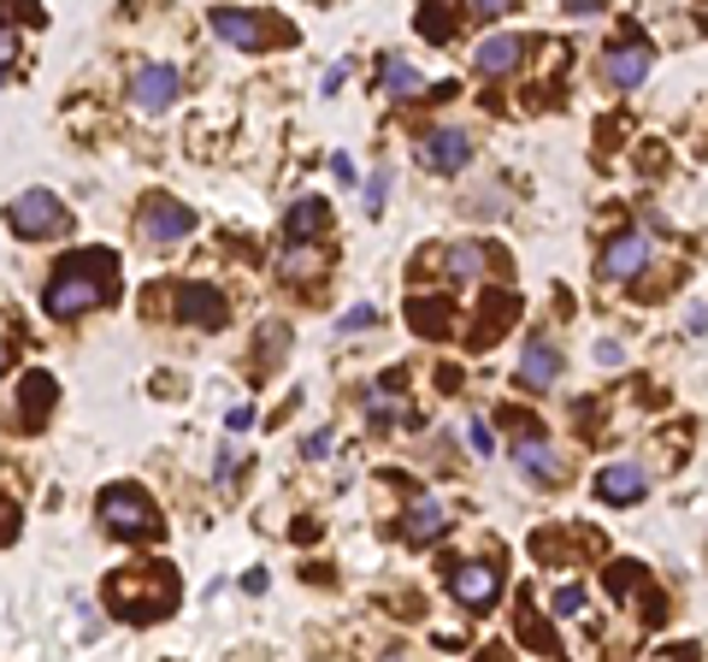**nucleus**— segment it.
<instances>
[{"label": "nucleus", "mask_w": 708, "mask_h": 662, "mask_svg": "<svg viewBox=\"0 0 708 662\" xmlns=\"http://www.w3.org/2000/svg\"><path fill=\"white\" fill-rule=\"evenodd\" d=\"M443 533H448V508L437 497H413L408 515H402V538H408V545H437Z\"/></svg>", "instance_id": "nucleus-17"}, {"label": "nucleus", "mask_w": 708, "mask_h": 662, "mask_svg": "<svg viewBox=\"0 0 708 662\" xmlns=\"http://www.w3.org/2000/svg\"><path fill=\"white\" fill-rule=\"evenodd\" d=\"M584 609V586H561L556 591V616H579Z\"/></svg>", "instance_id": "nucleus-32"}, {"label": "nucleus", "mask_w": 708, "mask_h": 662, "mask_svg": "<svg viewBox=\"0 0 708 662\" xmlns=\"http://www.w3.org/2000/svg\"><path fill=\"white\" fill-rule=\"evenodd\" d=\"M508 7H514V0H473V12H478V19H503Z\"/></svg>", "instance_id": "nucleus-37"}, {"label": "nucleus", "mask_w": 708, "mask_h": 662, "mask_svg": "<svg viewBox=\"0 0 708 662\" xmlns=\"http://www.w3.org/2000/svg\"><path fill=\"white\" fill-rule=\"evenodd\" d=\"M378 83H384V95L390 101H420L425 95V83H420V72L402 60V54H384L378 60Z\"/></svg>", "instance_id": "nucleus-23"}, {"label": "nucleus", "mask_w": 708, "mask_h": 662, "mask_svg": "<svg viewBox=\"0 0 708 662\" xmlns=\"http://www.w3.org/2000/svg\"><path fill=\"white\" fill-rule=\"evenodd\" d=\"M7 225L30 237V243H47V237H65L72 231V213H65V201L54 190H24L19 201L7 208Z\"/></svg>", "instance_id": "nucleus-4"}, {"label": "nucleus", "mask_w": 708, "mask_h": 662, "mask_svg": "<svg viewBox=\"0 0 708 662\" xmlns=\"http://www.w3.org/2000/svg\"><path fill=\"white\" fill-rule=\"evenodd\" d=\"M213 36H219V42H231V48H243V54H254V48L266 42V24L254 19V12L219 7V12H213Z\"/></svg>", "instance_id": "nucleus-19"}, {"label": "nucleus", "mask_w": 708, "mask_h": 662, "mask_svg": "<svg viewBox=\"0 0 708 662\" xmlns=\"http://www.w3.org/2000/svg\"><path fill=\"white\" fill-rule=\"evenodd\" d=\"M178 90H183V77H178V65H136V77H130V107L136 113H166V107H178Z\"/></svg>", "instance_id": "nucleus-8"}, {"label": "nucleus", "mask_w": 708, "mask_h": 662, "mask_svg": "<svg viewBox=\"0 0 708 662\" xmlns=\"http://www.w3.org/2000/svg\"><path fill=\"white\" fill-rule=\"evenodd\" d=\"M514 467H520L526 480H538V485H561V480H567L561 455L549 450L538 432H520V444H514Z\"/></svg>", "instance_id": "nucleus-15"}, {"label": "nucleus", "mask_w": 708, "mask_h": 662, "mask_svg": "<svg viewBox=\"0 0 708 662\" xmlns=\"http://www.w3.org/2000/svg\"><path fill=\"white\" fill-rule=\"evenodd\" d=\"M360 201H367V213H384V201H390V172H372V178H367V196H360Z\"/></svg>", "instance_id": "nucleus-29"}, {"label": "nucleus", "mask_w": 708, "mask_h": 662, "mask_svg": "<svg viewBox=\"0 0 708 662\" xmlns=\"http://www.w3.org/2000/svg\"><path fill=\"white\" fill-rule=\"evenodd\" d=\"M118 291V254L113 249H77L72 261H60L54 266V279H47V291H42V308L47 319H77V314H95V308H107Z\"/></svg>", "instance_id": "nucleus-1"}, {"label": "nucleus", "mask_w": 708, "mask_h": 662, "mask_svg": "<svg viewBox=\"0 0 708 662\" xmlns=\"http://www.w3.org/2000/svg\"><path fill=\"white\" fill-rule=\"evenodd\" d=\"M183 598V586H178V568H166V563H148V568H125V574H113L107 580V603H113V616H125L136 627H148V621H160L171 616Z\"/></svg>", "instance_id": "nucleus-2"}, {"label": "nucleus", "mask_w": 708, "mask_h": 662, "mask_svg": "<svg viewBox=\"0 0 708 662\" xmlns=\"http://www.w3.org/2000/svg\"><path fill=\"white\" fill-rule=\"evenodd\" d=\"M466 438H473V450H478V455H490V450H496V438H490L485 420H473V427H466Z\"/></svg>", "instance_id": "nucleus-34"}, {"label": "nucleus", "mask_w": 708, "mask_h": 662, "mask_svg": "<svg viewBox=\"0 0 708 662\" xmlns=\"http://www.w3.org/2000/svg\"><path fill=\"white\" fill-rule=\"evenodd\" d=\"M12 538H19V508L0 503V545H12Z\"/></svg>", "instance_id": "nucleus-33"}, {"label": "nucleus", "mask_w": 708, "mask_h": 662, "mask_svg": "<svg viewBox=\"0 0 708 662\" xmlns=\"http://www.w3.org/2000/svg\"><path fill=\"white\" fill-rule=\"evenodd\" d=\"M602 586H609V598H644V627H662L667 616V603H662V591L649 586V568H637V563H614L609 574H602Z\"/></svg>", "instance_id": "nucleus-10"}, {"label": "nucleus", "mask_w": 708, "mask_h": 662, "mask_svg": "<svg viewBox=\"0 0 708 662\" xmlns=\"http://www.w3.org/2000/svg\"><path fill=\"white\" fill-rule=\"evenodd\" d=\"M420 30H425V36H437V42H448V36H455V19H448V12H437V7H425V12H420Z\"/></svg>", "instance_id": "nucleus-28"}, {"label": "nucleus", "mask_w": 708, "mask_h": 662, "mask_svg": "<svg viewBox=\"0 0 708 662\" xmlns=\"http://www.w3.org/2000/svg\"><path fill=\"white\" fill-rule=\"evenodd\" d=\"M526 48H531V36H514V30H496V36H485V42L473 48L478 77H514V72H520V60H526Z\"/></svg>", "instance_id": "nucleus-12"}, {"label": "nucleus", "mask_w": 708, "mask_h": 662, "mask_svg": "<svg viewBox=\"0 0 708 662\" xmlns=\"http://www.w3.org/2000/svg\"><path fill=\"white\" fill-rule=\"evenodd\" d=\"M514 627H520V644H526V651L561 656V639L549 633V621H538V603H531V598H520V616H514Z\"/></svg>", "instance_id": "nucleus-24"}, {"label": "nucleus", "mask_w": 708, "mask_h": 662, "mask_svg": "<svg viewBox=\"0 0 708 662\" xmlns=\"http://www.w3.org/2000/svg\"><path fill=\"white\" fill-rule=\"evenodd\" d=\"M466 160H473V137H466V130L443 125V130H425V137H420V166H425V172L455 178Z\"/></svg>", "instance_id": "nucleus-9"}, {"label": "nucleus", "mask_w": 708, "mask_h": 662, "mask_svg": "<svg viewBox=\"0 0 708 662\" xmlns=\"http://www.w3.org/2000/svg\"><path fill=\"white\" fill-rule=\"evenodd\" d=\"M325 450H331V432H314V438H307V455H314V462H319Z\"/></svg>", "instance_id": "nucleus-40"}, {"label": "nucleus", "mask_w": 708, "mask_h": 662, "mask_svg": "<svg viewBox=\"0 0 708 662\" xmlns=\"http://www.w3.org/2000/svg\"><path fill=\"white\" fill-rule=\"evenodd\" d=\"M443 580H448V598L478 616V609H490L496 591H503V568L496 563H461V568H448Z\"/></svg>", "instance_id": "nucleus-7"}, {"label": "nucleus", "mask_w": 708, "mask_h": 662, "mask_svg": "<svg viewBox=\"0 0 708 662\" xmlns=\"http://www.w3.org/2000/svg\"><path fill=\"white\" fill-rule=\"evenodd\" d=\"M0 7H7V0H0Z\"/></svg>", "instance_id": "nucleus-42"}, {"label": "nucleus", "mask_w": 708, "mask_h": 662, "mask_svg": "<svg viewBox=\"0 0 708 662\" xmlns=\"http://www.w3.org/2000/svg\"><path fill=\"white\" fill-rule=\"evenodd\" d=\"M12 60H19V36H12V24H0V83H7Z\"/></svg>", "instance_id": "nucleus-31"}, {"label": "nucleus", "mask_w": 708, "mask_h": 662, "mask_svg": "<svg viewBox=\"0 0 708 662\" xmlns=\"http://www.w3.org/2000/svg\"><path fill=\"white\" fill-rule=\"evenodd\" d=\"M649 491V473L637 467V462H609V467H596V497L602 503H637Z\"/></svg>", "instance_id": "nucleus-16"}, {"label": "nucleus", "mask_w": 708, "mask_h": 662, "mask_svg": "<svg viewBox=\"0 0 708 662\" xmlns=\"http://www.w3.org/2000/svg\"><path fill=\"white\" fill-rule=\"evenodd\" d=\"M649 266V237L644 231H620L609 249H602V279L609 284H626Z\"/></svg>", "instance_id": "nucleus-13"}, {"label": "nucleus", "mask_w": 708, "mask_h": 662, "mask_svg": "<svg viewBox=\"0 0 708 662\" xmlns=\"http://www.w3.org/2000/svg\"><path fill=\"white\" fill-rule=\"evenodd\" d=\"M224 427H231V432H249V427H254V409H231V414H224Z\"/></svg>", "instance_id": "nucleus-38"}, {"label": "nucleus", "mask_w": 708, "mask_h": 662, "mask_svg": "<svg viewBox=\"0 0 708 662\" xmlns=\"http://www.w3.org/2000/svg\"><path fill=\"white\" fill-rule=\"evenodd\" d=\"M561 379V349L556 344H526V355H520V385L526 390H549Z\"/></svg>", "instance_id": "nucleus-21"}, {"label": "nucleus", "mask_w": 708, "mask_h": 662, "mask_svg": "<svg viewBox=\"0 0 708 662\" xmlns=\"http://www.w3.org/2000/svg\"><path fill=\"white\" fill-rule=\"evenodd\" d=\"M567 12H573V19H591V12H609V0H567Z\"/></svg>", "instance_id": "nucleus-36"}, {"label": "nucleus", "mask_w": 708, "mask_h": 662, "mask_svg": "<svg viewBox=\"0 0 708 662\" xmlns=\"http://www.w3.org/2000/svg\"><path fill=\"white\" fill-rule=\"evenodd\" d=\"M437 385L443 390H461V367H437Z\"/></svg>", "instance_id": "nucleus-41"}, {"label": "nucleus", "mask_w": 708, "mask_h": 662, "mask_svg": "<svg viewBox=\"0 0 708 662\" xmlns=\"http://www.w3.org/2000/svg\"><path fill=\"white\" fill-rule=\"evenodd\" d=\"M443 273L448 279H485L490 273V249L485 243H448L443 249Z\"/></svg>", "instance_id": "nucleus-25"}, {"label": "nucleus", "mask_w": 708, "mask_h": 662, "mask_svg": "<svg viewBox=\"0 0 708 662\" xmlns=\"http://www.w3.org/2000/svg\"><path fill=\"white\" fill-rule=\"evenodd\" d=\"M325 231H331V208H325L319 196H307L284 213V243H319Z\"/></svg>", "instance_id": "nucleus-18"}, {"label": "nucleus", "mask_w": 708, "mask_h": 662, "mask_svg": "<svg viewBox=\"0 0 708 662\" xmlns=\"http://www.w3.org/2000/svg\"><path fill=\"white\" fill-rule=\"evenodd\" d=\"M136 231H142L148 249H171V243H183V237L196 231V213H189L183 201H171V196H148L142 213H136Z\"/></svg>", "instance_id": "nucleus-6"}, {"label": "nucleus", "mask_w": 708, "mask_h": 662, "mask_svg": "<svg viewBox=\"0 0 708 662\" xmlns=\"http://www.w3.org/2000/svg\"><path fill=\"white\" fill-rule=\"evenodd\" d=\"M314 273H325V254H319L314 243H289V254H284V279L302 284V279H314Z\"/></svg>", "instance_id": "nucleus-26"}, {"label": "nucleus", "mask_w": 708, "mask_h": 662, "mask_svg": "<svg viewBox=\"0 0 708 662\" xmlns=\"http://www.w3.org/2000/svg\"><path fill=\"white\" fill-rule=\"evenodd\" d=\"M284 349H289V332H284V326H266V337L254 344V361H261V367H278Z\"/></svg>", "instance_id": "nucleus-27"}, {"label": "nucleus", "mask_w": 708, "mask_h": 662, "mask_svg": "<svg viewBox=\"0 0 708 662\" xmlns=\"http://www.w3.org/2000/svg\"><path fill=\"white\" fill-rule=\"evenodd\" d=\"M171 314H178V326H189V332L231 326V302H224V291H213V284H201V279H183L178 291H171Z\"/></svg>", "instance_id": "nucleus-5"}, {"label": "nucleus", "mask_w": 708, "mask_h": 662, "mask_svg": "<svg viewBox=\"0 0 708 662\" xmlns=\"http://www.w3.org/2000/svg\"><path fill=\"white\" fill-rule=\"evenodd\" d=\"M372 319H378V308H372V302H360V308H349V314L337 319V332H342V337H349V332H367Z\"/></svg>", "instance_id": "nucleus-30"}, {"label": "nucleus", "mask_w": 708, "mask_h": 662, "mask_svg": "<svg viewBox=\"0 0 708 662\" xmlns=\"http://www.w3.org/2000/svg\"><path fill=\"white\" fill-rule=\"evenodd\" d=\"M101 521H107L118 538H130V545H154V538L166 533L160 508H154V497L142 485H107L101 491Z\"/></svg>", "instance_id": "nucleus-3"}, {"label": "nucleus", "mask_w": 708, "mask_h": 662, "mask_svg": "<svg viewBox=\"0 0 708 662\" xmlns=\"http://www.w3.org/2000/svg\"><path fill=\"white\" fill-rule=\"evenodd\" d=\"M408 319L420 337H448V326H455V308H448V296H413L408 302Z\"/></svg>", "instance_id": "nucleus-22"}, {"label": "nucleus", "mask_w": 708, "mask_h": 662, "mask_svg": "<svg viewBox=\"0 0 708 662\" xmlns=\"http://www.w3.org/2000/svg\"><path fill=\"white\" fill-rule=\"evenodd\" d=\"M685 326H690V332H697V337L708 332V302H697V308H690V314H685Z\"/></svg>", "instance_id": "nucleus-39"}, {"label": "nucleus", "mask_w": 708, "mask_h": 662, "mask_svg": "<svg viewBox=\"0 0 708 662\" xmlns=\"http://www.w3.org/2000/svg\"><path fill=\"white\" fill-rule=\"evenodd\" d=\"M649 65H655V54H649L644 36H620L609 54H602V72H609L614 90H637V83L649 77Z\"/></svg>", "instance_id": "nucleus-11"}, {"label": "nucleus", "mask_w": 708, "mask_h": 662, "mask_svg": "<svg viewBox=\"0 0 708 662\" xmlns=\"http://www.w3.org/2000/svg\"><path fill=\"white\" fill-rule=\"evenodd\" d=\"M54 402H60V385H54V372H42V367H30L24 372V385H19V420L30 432L47 427V414H54Z\"/></svg>", "instance_id": "nucleus-14"}, {"label": "nucleus", "mask_w": 708, "mask_h": 662, "mask_svg": "<svg viewBox=\"0 0 708 662\" xmlns=\"http://www.w3.org/2000/svg\"><path fill=\"white\" fill-rule=\"evenodd\" d=\"M213 480H219V485H236V450H224V455H219Z\"/></svg>", "instance_id": "nucleus-35"}, {"label": "nucleus", "mask_w": 708, "mask_h": 662, "mask_svg": "<svg viewBox=\"0 0 708 662\" xmlns=\"http://www.w3.org/2000/svg\"><path fill=\"white\" fill-rule=\"evenodd\" d=\"M514 319H520V296L503 291V296H490L485 308H478V332H473V349H490L496 337H503Z\"/></svg>", "instance_id": "nucleus-20"}]
</instances>
